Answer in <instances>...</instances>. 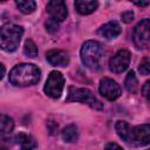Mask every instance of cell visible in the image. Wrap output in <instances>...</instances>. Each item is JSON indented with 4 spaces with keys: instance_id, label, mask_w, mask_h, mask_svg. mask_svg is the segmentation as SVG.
<instances>
[{
    "instance_id": "cell-25",
    "label": "cell",
    "mask_w": 150,
    "mask_h": 150,
    "mask_svg": "<svg viewBox=\"0 0 150 150\" xmlns=\"http://www.w3.org/2000/svg\"><path fill=\"white\" fill-rule=\"evenodd\" d=\"M104 150H124V149L122 146H120L118 144H116V143H108L105 145Z\"/></svg>"
},
{
    "instance_id": "cell-22",
    "label": "cell",
    "mask_w": 150,
    "mask_h": 150,
    "mask_svg": "<svg viewBox=\"0 0 150 150\" xmlns=\"http://www.w3.org/2000/svg\"><path fill=\"white\" fill-rule=\"evenodd\" d=\"M57 28H59V22L49 18V20L46 22V29H47L49 33H54V32H56Z\"/></svg>"
},
{
    "instance_id": "cell-21",
    "label": "cell",
    "mask_w": 150,
    "mask_h": 150,
    "mask_svg": "<svg viewBox=\"0 0 150 150\" xmlns=\"http://www.w3.org/2000/svg\"><path fill=\"white\" fill-rule=\"evenodd\" d=\"M138 70L142 75H149L150 74V57H144L141 61Z\"/></svg>"
},
{
    "instance_id": "cell-5",
    "label": "cell",
    "mask_w": 150,
    "mask_h": 150,
    "mask_svg": "<svg viewBox=\"0 0 150 150\" xmlns=\"http://www.w3.org/2000/svg\"><path fill=\"white\" fill-rule=\"evenodd\" d=\"M134 43L138 49H145L150 47V19L139 21L132 34Z\"/></svg>"
},
{
    "instance_id": "cell-20",
    "label": "cell",
    "mask_w": 150,
    "mask_h": 150,
    "mask_svg": "<svg viewBox=\"0 0 150 150\" xmlns=\"http://www.w3.org/2000/svg\"><path fill=\"white\" fill-rule=\"evenodd\" d=\"M23 53H25V55H27V56H29V57H35V56L38 55V47H36V45L34 43L33 40L28 39V40L25 42Z\"/></svg>"
},
{
    "instance_id": "cell-19",
    "label": "cell",
    "mask_w": 150,
    "mask_h": 150,
    "mask_svg": "<svg viewBox=\"0 0 150 150\" xmlns=\"http://www.w3.org/2000/svg\"><path fill=\"white\" fill-rule=\"evenodd\" d=\"M0 124H1V136L2 137L5 135H9L11 131L13 130V128H14L13 120L9 116H7V115H1V122H0Z\"/></svg>"
},
{
    "instance_id": "cell-17",
    "label": "cell",
    "mask_w": 150,
    "mask_h": 150,
    "mask_svg": "<svg viewBox=\"0 0 150 150\" xmlns=\"http://www.w3.org/2000/svg\"><path fill=\"white\" fill-rule=\"evenodd\" d=\"M124 87L131 94H135L137 91V89H138V80H137V77L135 75V71L131 70V71L128 73L127 77H125V81H124Z\"/></svg>"
},
{
    "instance_id": "cell-14",
    "label": "cell",
    "mask_w": 150,
    "mask_h": 150,
    "mask_svg": "<svg viewBox=\"0 0 150 150\" xmlns=\"http://www.w3.org/2000/svg\"><path fill=\"white\" fill-rule=\"evenodd\" d=\"M74 6L80 14L87 15L93 13L98 7V2L97 1H75Z\"/></svg>"
},
{
    "instance_id": "cell-23",
    "label": "cell",
    "mask_w": 150,
    "mask_h": 150,
    "mask_svg": "<svg viewBox=\"0 0 150 150\" xmlns=\"http://www.w3.org/2000/svg\"><path fill=\"white\" fill-rule=\"evenodd\" d=\"M142 94L150 102V81H146L144 83V86L142 87Z\"/></svg>"
},
{
    "instance_id": "cell-15",
    "label": "cell",
    "mask_w": 150,
    "mask_h": 150,
    "mask_svg": "<svg viewBox=\"0 0 150 150\" xmlns=\"http://www.w3.org/2000/svg\"><path fill=\"white\" fill-rule=\"evenodd\" d=\"M61 136H62V139L67 143H73V142H76L77 138H79V131H77V127L75 124H69L67 125L62 132H61Z\"/></svg>"
},
{
    "instance_id": "cell-16",
    "label": "cell",
    "mask_w": 150,
    "mask_h": 150,
    "mask_svg": "<svg viewBox=\"0 0 150 150\" xmlns=\"http://www.w3.org/2000/svg\"><path fill=\"white\" fill-rule=\"evenodd\" d=\"M115 129H116V132L117 135L124 139V141H129V137H130V132H131V128L130 125L125 122V121H117L116 124H115Z\"/></svg>"
},
{
    "instance_id": "cell-1",
    "label": "cell",
    "mask_w": 150,
    "mask_h": 150,
    "mask_svg": "<svg viewBox=\"0 0 150 150\" xmlns=\"http://www.w3.org/2000/svg\"><path fill=\"white\" fill-rule=\"evenodd\" d=\"M41 77L40 69L32 63L16 64L9 73V81L16 87H28L36 84Z\"/></svg>"
},
{
    "instance_id": "cell-10",
    "label": "cell",
    "mask_w": 150,
    "mask_h": 150,
    "mask_svg": "<svg viewBox=\"0 0 150 150\" xmlns=\"http://www.w3.org/2000/svg\"><path fill=\"white\" fill-rule=\"evenodd\" d=\"M47 12L49 14V18L61 22L63 21L67 15H68V11H67V6L62 0H52L47 4Z\"/></svg>"
},
{
    "instance_id": "cell-28",
    "label": "cell",
    "mask_w": 150,
    "mask_h": 150,
    "mask_svg": "<svg viewBox=\"0 0 150 150\" xmlns=\"http://www.w3.org/2000/svg\"><path fill=\"white\" fill-rule=\"evenodd\" d=\"M0 150H8V149H7V148H5V146H1V149H0Z\"/></svg>"
},
{
    "instance_id": "cell-27",
    "label": "cell",
    "mask_w": 150,
    "mask_h": 150,
    "mask_svg": "<svg viewBox=\"0 0 150 150\" xmlns=\"http://www.w3.org/2000/svg\"><path fill=\"white\" fill-rule=\"evenodd\" d=\"M0 67H1V75H0V77L2 79L4 75H5V66L4 64H0Z\"/></svg>"
},
{
    "instance_id": "cell-29",
    "label": "cell",
    "mask_w": 150,
    "mask_h": 150,
    "mask_svg": "<svg viewBox=\"0 0 150 150\" xmlns=\"http://www.w3.org/2000/svg\"><path fill=\"white\" fill-rule=\"evenodd\" d=\"M148 150H150V149H148Z\"/></svg>"
},
{
    "instance_id": "cell-11",
    "label": "cell",
    "mask_w": 150,
    "mask_h": 150,
    "mask_svg": "<svg viewBox=\"0 0 150 150\" xmlns=\"http://www.w3.org/2000/svg\"><path fill=\"white\" fill-rule=\"evenodd\" d=\"M47 61L52 64V66H56V67H66L69 64V56L64 50L61 49H52L49 52H47L46 54Z\"/></svg>"
},
{
    "instance_id": "cell-7",
    "label": "cell",
    "mask_w": 150,
    "mask_h": 150,
    "mask_svg": "<svg viewBox=\"0 0 150 150\" xmlns=\"http://www.w3.org/2000/svg\"><path fill=\"white\" fill-rule=\"evenodd\" d=\"M135 146H144L150 143V124H141L131 129L129 141Z\"/></svg>"
},
{
    "instance_id": "cell-9",
    "label": "cell",
    "mask_w": 150,
    "mask_h": 150,
    "mask_svg": "<svg viewBox=\"0 0 150 150\" xmlns=\"http://www.w3.org/2000/svg\"><path fill=\"white\" fill-rule=\"evenodd\" d=\"M130 60H131V55L129 53V50H125V49H122V50H118L109 61V68L112 73H122L128 67H129V63H130Z\"/></svg>"
},
{
    "instance_id": "cell-13",
    "label": "cell",
    "mask_w": 150,
    "mask_h": 150,
    "mask_svg": "<svg viewBox=\"0 0 150 150\" xmlns=\"http://www.w3.org/2000/svg\"><path fill=\"white\" fill-rule=\"evenodd\" d=\"M15 143L20 145V150H34L36 148V141L30 135L20 132L15 136Z\"/></svg>"
},
{
    "instance_id": "cell-2",
    "label": "cell",
    "mask_w": 150,
    "mask_h": 150,
    "mask_svg": "<svg viewBox=\"0 0 150 150\" xmlns=\"http://www.w3.org/2000/svg\"><path fill=\"white\" fill-rule=\"evenodd\" d=\"M80 55H81V61L86 67L93 70H97L101 68L103 63L104 49L100 42L89 40L82 45Z\"/></svg>"
},
{
    "instance_id": "cell-8",
    "label": "cell",
    "mask_w": 150,
    "mask_h": 150,
    "mask_svg": "<svg viewBox=\"0 0 150 150\" xmlns=\"http://www.w3.org/2000/svg\"><path fill=\"white\" fill-rule=\"evenodd\" d=\"M98 90H100V94L108 101H115L122 94L121 87L117 84V82L109 77H103L101 80Z\"/></svg>"
},
{
    "instance_id": "cell-4",
    "label": "cell",
    "mask_w": 150,
    "mask_h": 150,
    "mask_svg": "<svg viewBox=\"0 0 150 150\" xmlns=\"http://www.w3.org/2000/svg\"><path fill=\"white\" fill-rule=\"evenodd\" d=\"M66 101L67 102H81V103H86L90 108L96 109V110H102L103 109V104L87 88L70 87L68 89V96H67V100Z\"/></svg>"
},
{
    "instance_id": "cell-12",
    "label": "cell",
    "mask_w": 150,
    "mask_h": 150,
    "mask_svg": "<svg viewBox=\"0 0 150 150\" xmlns=\"http://www.w3.org/2000/svg\"><path fill=\"white\" fill-rule=\"evenodd\" d=\"M121 32H122V28L116 21L107 22L98 29V34L105 39H115L121 34Z\"/></svg>"
},
{
    "instance_id": "cell-3",
    "label": "cell",
    "mask_w": 150,
    "mask_h": 150,
    "mask_svg": "<svg viewBox=\"0 0 150 150\" xmlns=\"http://www.w3.org/2000/svg\"><path fill=\"white\" fill-rule=\"evenodd\" d=\"M23 28L18 25L7 23L2 26L0 32V45L5 52H14L22 38Z\"/></svg>"
},
{
    "instance_id": "cell-24",
    "label": "cell",
    "mask_w": 150,
    "mask_h": 150,
    "mask_svg": "<svg viewBox=\"0 0 150 150\" xmlns=\"http://www.w3.org/2000/svg\"><path fill=\"white\" fill-rule=\"evenodd\" d=\"M121 18H122V20H123L124 22H127V23H128V22H131L132 19H134V13H132L131 11H127V12L122 13Z\"/></svg>"
},
{
    "instance_id": "cell-6",
    "label": "cell",
    "mask_w": 150,
    "mask_h": 150,
    "mask_svg": "<svg viewBox=\"0 0 150 150\" xmlns=\"http://www.w3.org/2000/svg\"><path fill=\"white\" fill-rule=\"evenodd\" d=\"M64 87V77L60 71L53 70L45 84V93L52 98H59Z\"/></svg>"
},
{
    "instance_id": "cell-18",
    "label": "cell",
    "mask_w": 150,
    "mask_h": 150,
    "mask_svg": "<svg viewBox=\"0 0 150 150\" xmlns=\"http://www.w3.org/2000/svg\"><path fill=\"white\" fill-rule=\"evenodd\" d=\"M18 8L20 9V12H22L23 14H30L35 11L36 4L33 0H19L15 2Z\"/></svg>"
},
{
    "instance_id": "cell-26",
    "label": "cell",
    "mask_w": 150,
    "mask_h": 150,
    "mask_svg": "<svg viewBox=\"0 0 150 150\" xmlns=\"http://www.w3.org/2000/svg\"><path fill=\"white\" fill-rule=\"evenodd\" d=\"M134 4L136 6H141V7H145L150 5V1H134Z\"/></svg>"
}]
</instances>
